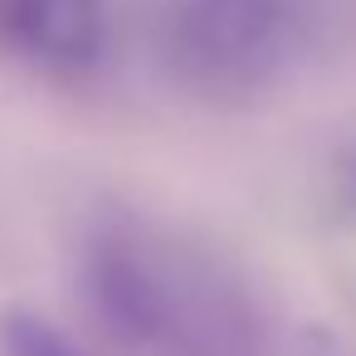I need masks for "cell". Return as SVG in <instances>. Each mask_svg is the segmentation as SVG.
<instances>
[{
  "label": "cell",
  "mask_w": 356,
  "mask_h": 356,
  "mask_svg": "<svg viewBox=\"0 0 356 356\" xmlns=\"http://www.w3.org/2000/svg\"><path fill=\"white\" fill-rule=\"evenodd\" d=\"M79 293L127 356H259L249 283L200 239L147 215H103L79 239Z\"/></svg>",
  "instance_id": "1"
},
{
  "label": "cell",
  "mask_w": 356,
  "mask_h": 356,
  "mask_svg": "<svg viewBox=\"0 0 356 356\" xmlns=\"http://www.w3.org/2000/svg\"><path fill=\"white\" fill-rule=\"evenodd\" d=\"M0 351H6V356H83L40 312H10L6 322H0Z\"/></svg>",
  "instance_id": "4"
},
{
  "label": "cell",
  "mask_w": 356,
  "mask_h": 356,
  "mask_svg": "<svg viewBox=\"0 0 356 356\" xmlns=\"http://www.w3.org/2000/svg\"><path fill=\"white\" fill-rule=\"evenodd\" d=\"M307 0H161L156 49L166 74L205 103L268 98L307 54Z\"/></svg>",
  "instance_id": "2"
},
{
  "label": "cell",
  "mask_w": 356,
  "mask_h": 356,
  "mask_svg": "<svg viewBox=\"0 0 356 356\" xmlns=\"http://www.w3.org/2000/svg\"><path fill=\"white\" fill-rule=\"evenodd\" d=\"M0 40L44 79L83 83L108 64V0H0Z\"/></svg>",
  "instance_id": "3"
}]
</instances>
